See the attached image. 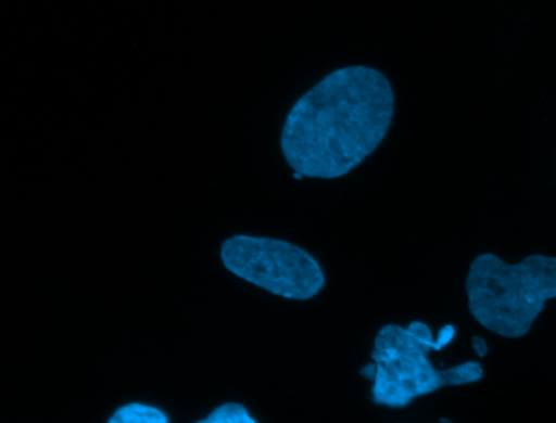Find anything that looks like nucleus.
I'll return each mask as SVG.
<instances>
[{
	"label": "nucleus",
	"mask_w": 556,
	"mask_h": 423,
	"mask_svg": "<svg viewBox=\"0 0 556 423\" xmlns=\"http://www.w3.org/2000/svg\"><path fill=\"white\" fill-rule=\"evenodd\" d=\"M110 423H168V416L157 407L131 402L119 407L109 420Z\"/></svg>",
	"instance_id": "5"
},
{
	"label": "nucleus",
	"mask_w": 556,
	"mask_h": 423,
	"mask_svg": "<svg viewBox=\"0 0 556 423\" xmlns=\"http://www.w3.org/2000/svg\"><path fill=\"white\" fill-rule=\"evenodd\" d=\"M471 345H473L475 351H477L478 357L484 358L486 357L488 350V344L484 338L481 337H473L471 338Z\"/></svg>",
	"instance_id": "7"
},
{
	"label": "nucleus",
	"mask_w": 556,
	"mask_h": 423,
	"mask_svg": "<svg viewBox=\"0 0 556 423\" xmlns=\"http://www.w3.org/2000/svg\"><path fill=\"white\" fill-rule=\"evenodd\" d=\"M201 423H256V420L242 403L227 402L213 410Z\"/></svg>",
	"instance_id": "6"
},
{
	"label": "nucleus",
	"mask_w": 556,
	"mask_h": 423,
	"mask_svg": "<svg viewBox=\"0 0 556 423\" xmlns=\"http://www.w3.org/2000/svg\"><path fill=\"white\" fill-rule=\"evenodd\" d=\"M455 325L447 324L434 338L426 322L413 321L406 328L387 324L374 342L372 400L377 406L403 409L413 400L444 386H464L483 380L478 361H465L447 370H438L429 360L432 350H442L455 337Z\"/></svg>",
	"instance_id": "2"
},
{
	"label": "nucleus",
	"mask_w": 556,
	"mask_h": 423,
	"mask_svg": "<svg viewBox=\"0 0 556 423\" xmlns=\"http://www.w3.org/2000/svg\"><path fill=\"white\" fill-rule=\"evenodd\" d=\"M233 275L289 299H311L325 286L320 264L302 247L273 238L237 234L220 247Z\"/></svg>",
	"instance_id": "4"
},
{
	"label": "nucleus",
	"mask_w": 556,
	"mask_h": 423,
	"mask_svg": "<svg viewBox=\"0 0 556 423\" xmlns=\"http://www.w3.org/2000/svg\"><path fill=\"white\" fill-rule=\"evenodd\" d=\"M468 309L494 334H529L548 299L556 298V257L533 254L522 262H504L496 254L475 257L465 280Z\"/></svg>",
	"instance_id": "3"
},
{
	"label": "nucleus",
	"mask_w": 556,
	"mask_h": 423,
	"mask_svg": "<svg viewBox=\"0 0 556 423\" xmlns=\"http://www.w3.org/2000/svg\"><path fill=\"white\" fill-rule=\"evenodd\" d=\"M395 94L382 72L338 68L289 111L281 149L305 178L346 176L376 152L392 126Z\"/></svg>",
	"instance_id": "1"
},
{
	"label": "nucleus",
	"mask_w": 556,
	"mask_h": 423,
	"mask_svg": "<svg viewBox=\"0 0 556 423\" xmlns=\"http://www.w3.org/2000/svg\"><path fill=\"white\" fill-rule=\"evenodd\" d=\"M361 374H363L364 377H367V380H374V374H376V363H374V361L367 363L366 367L361 370Z\"/></svg>",
	"instance_id": "8"
}]
</instances>
